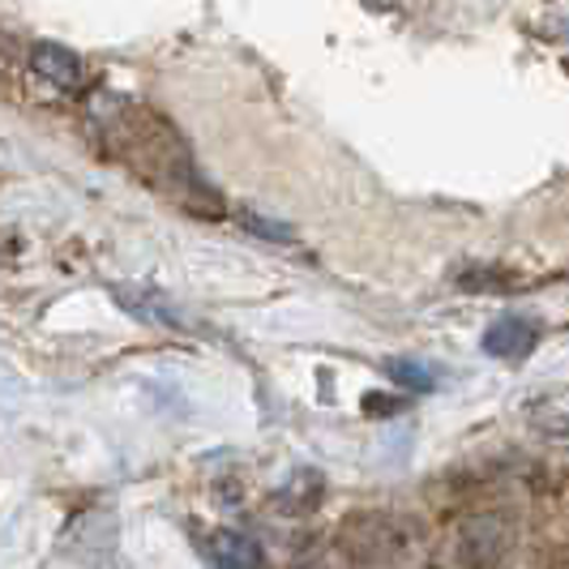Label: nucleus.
I'll list each match as a JSON object with an SVG mask.
<instances>
[{"label": "nucleus", "instance_id": "nucleus-1", "mask_svg": "<svg viewBox=\"0 0 569 569\" xmlns=\"http://www.w3.org/2000/svg\"><path fill=\"white\" fill-rule=\"evenodd\" d=\"M390 522L395 518H386V513H365V518H351L347 522V552L356 557V561H386V557H399L407 552V531L395 527L390 531Z\"/></svg>", "mask_w": 569, "mask_h": 569}, {"label": "nucleus", "instance_id": "nucleus-2", "mask_svg": "<svg viewBox=\"0 0 569 569\" xmlns=\"http://www.w3.org/2000/svg\"><path fill=\"white\" fill-rule=\"evenodd\" d=\"M506 543H510V531L501 518H467L462 531H458V557L467 569H492L501 557H506Z\"/></svg>", "mask_w": 569, "mask_h": 569}, {"label": "nucleus", "instance_id": "nucleus-3", "mask_svg": "<svg viewBox=\"0 0 569 569\" xmlns=\"http://www.w3.org/2000/svg\"><path fill=\"white\" fill-rule=\"evenodd\" d=\"M206 557H210V566L214 569H261L266 566V557H261V548L257 540H249L244 531H214L210 540H206Z\"/></svg>", "mask_w": 569, "mask_h": 569}, {"label": "nucleus", "instance_id": "nucleus-4", "mask_svg": "<svg viewBox=\"0 0 569 569\" xmlns=\"http://www.w3.org/2000/svg\"><path fill=\"white\" fill-rule=\"evenodd\" d=\"M536 347V326L527 317H501L492 321L485 335V351L488 356H501V360H518Z\"/></svg>", "mask_w": 569, "mask_h": 569}, {"label": "nucleus", "instance_id": "nucleus-5", "mask_svg": "<svg viewBox=\"0 0 569 569\" xmlns=\"http://www.w3.org/2000/svg\"><path fill=\"white\" fill-rule=\"evenodd\" d=\"M30 64H34L39 78H48L57 90H78L82 86V60L73 57V52H64V48H57V43H39L30 52Z\"/></svg>", "mask_w": 569, "mask_h": 569}, {"label": "nucleus", "instance_id": "nucleus-6", "mask_svg": "<svg viewBox=\"0 0 569 569\" xmlns=\"http://www.w3.org/2000/svg\"><path fill=\"white\" fill-rule=\"evenodd\" d=\"M390 372H395V381L411 386V390H432V377H425L420 365H390Z\"/></svg>", "mask_w": 569, "mask_h": 569}]
</instances>
